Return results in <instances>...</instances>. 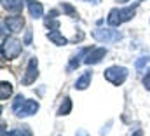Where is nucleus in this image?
Listing matches in <instances>:
<instances>
[{"instance_id": "obj_1", "label": "nucleus", "mask_w": 150, "mask_h": 136, "mask_svg": "<svg viewBox=\"0 0 150 136\" xmlns=\"http://www.w3.org/2000/svg\"><path fill=\"white\" fill-rule=\"evenodd\" d=\"M140 2L142 0H138V2H134L133 5H127V7H113L112 11L108 12V18H107V23L112 26V28H117V26H120L122 23H126V21H131L133 18H134V12H136V7L140 5Z\"/></svg>"}, {"instance_id": "obj_2", "label": "nucleus", "mask_w": 150, "mask_h": 136, "mask_svg": "<svg viewBox=\"0 0 150 136\" xmlns=\"http://www.w3.org/2000/svg\"><path fill=\"white\" fill-rule=\"evenodd\" d=\"M38 106H40L38 101H35V100H26L23 94H18L14 103H12V110H14L16 117H19V119L35 115L38 112Z\"/></svg>"}, {"instance_id": "obj_3", "label": "nucleus", "mask_w": 150, "mask_h": 136, "mask_svg": "<svg viewBox=\"0 0 150 136\" xmlns=\"http://www.w3.org/2000/svg\"><path fill=\"white\" fill-rule=\"evenodd\" d=\"M21 44H23V42L18 40L16 37H7V38H4V42H2V58H4V59H16V58L21 54V49H23Z\"/></svg>"}, {"instance_id": "obj_4", "label": "nucleus", "mask_w": 150, "mask_h": 136, "mask_svg": "<svg viewBox=\"0 0 150 136\" xmlns=\"http://www.w3.org/2000/svg\"><path fill=\"white\" fill-rule=\"evenodd\" d=\"M127 68L126 67H119V65H113V67H108L105 72H103V77L105 80H108L113 86H122L127 79Z\"/></svg>"}, {"instance_id": "obj_5", "label": "nucleus", "mask_w": 150, "mask_h": 136, "mask_svg": "<svg viewBox=\"0 0 150 136\" xmlns=\"http://www.w3.org/2000/svg\"><path fill=\"white\" fill-rule=\"evenodd\" d=\"M93 38L98 42H105V44H112V42H119L124 38V33L113 28H96L93 30Z\"/></svg>"}, {"instance_id": "obj_6", "label": "nucleus", "mask_w": 150, "mask_h": 136, "mask_svg": "<svg viewBox=\"0 0 150 136\" xmlns=\"http://www.w3.org/2000/svg\"><path fill=\"white\" fill-rule=\"evenodd\" d=\"M37 77H38V59L37 58H30L28 67H26V73H25L21 82H23V86H30V84H33L37 80Z\"/></svg>"}, {"instance_id": "obj_7", "label": "nucleus", "mask_w": 150, "mask_h": 136, "mask_svg": "<svg viewBox=\"0 0 150 136\" xmlns=\"http://www.w3.org/2000/svg\"><path fill=\"white\" fill-rule=\"evenodd\" d=\"M107 56V49L105 47H94L87 52V56L84 58V63L86 65H98L101 63V59Z\"/></svg>"}, {"instance_id": "obj_8", "label": "nucleus", "mask_w": 150, "mask_h": 136, "mask_svg": "<svg viewBox=\"0 0 150 136\" xmlns=\"http://www.w3.org/2000/svg\"><path fill=\"white\" fill-rule=\"evenodd\" d=\"M4 25L7 26V30H9V32H12V33H18V32H21V28L25 26V18H23L21 14L9 16V18H5Z\"/></svg>"}, {"instance_id": "obj_9", "label": "nucleus", "mask_w": 150, "mask_h": 136, "mask_svg": "<svg viewBox=\"0 0 150 136\" xmlns=\"http://www.w3.org/2000/svg\"><path fill=\"white\" fill-rule=\"evenodd\" d=\"M26 5H28V11H30V16L33 19H40L44 16V7L38 0H26Z\"/></svg>"}, {"instance_id": "obj_10", "label": "nucleus", "mask_w": 150, "mask_h": 136, "mask_svg": "<svg viewBox=\"0 0 150 136\" xmlns=\"http://www.w3.org/2000/svg\"><path fill=\"white\" fill-rule=\"evenodd\" d=\"M23 4H25V0H2V7L5 11L16 12V14H19L23 11Z\"/></svg>"}, {"instance_id": "obj_11", "label": "nucleus", "mask_w": 150, "mask_h": 136, "mask_svg": "<svg viewBox=\"0 0 150 136\" xmlns=\"http://www.w3.org/2000/svg\"><path fill=\"white\" fill-rule=\"evenodd\" d=\"M91 79H93V72H84V73L77 79V82H75V89H79V91L87 89V87L91 86Z\"/></svg>"}, {"instance_id": "obj_12", "label": "nucleus", "mask_w": 150, "mask_h": 136, "mask_svg": "<svg viewBox=\"0 0 150 136\" xmlns=\"http://www.w3.org/2000/svg\"><path fill=\"white\" fill-rule=\"evenodd\" d=\"M44 25L49 28V30H59V19H58V11H51L45 19H44Z\"/></svg>"}, {"instance_id": "obj_13", "label": "nucleus", "mask_w": 150, "mask_h": 136, "mask_svg": "<svg viewBox=\"0 0 150 136\" xmlns=\"http://www.w3.org/2000/svg\"><path fill=\"white\" fill-rule=\"evenodd\" d=\"M47 38H49L52 44H56V45H67V44H68V40L59 33V30H51V32L47 33Z\"/></svg>"}, {"instance_id": "obj_14", "label": "nucleus", "mask_w": 150, "mask_h": 136, "mask_svg": "<svg viewBox=\"0 0 150 136\" xmlns=\"http://www.w3.org/2000/svg\"><path fill=\"white\" fill-rule=\"evenodd\" d=\"M91 49H87V47H84V49H80V52L77 54V56H74L72 59H70V65H68V70H75V68H79V65H80V58L82 56H87V52H89Z\"/></svg>"}, {"instance_id": "obj_15", "label": "nucleus", "mask_w": 150, "mask_h": 136, "mask_svg": "<svg viewBox=\"0 0 150 136\" xmlns=\"http://www.w3.org/2000/svg\"><path fill=\"white\" fill-rule=\"evenodd\" d=\"M72 106H74V105H72V100H70L68 96H67V98H63V103H61V105H59V108H58V115H59V117L68 115V113L72 112Z\"/></svg>"}, {"instance_id": "obj_16", "label": "nucleus", "mask_w": 150, "mask_h": 136, "mask_svg": "<svg viewBox=\"0 0 150 136\" xmlns=\"http://www.w3.org/2000/svg\"><path fill=\"white\" fill-rule=\"evenodd\" d=\"M11 94H12V86H11V82L2 80V82H0V100H7Z\"/></svg>"}, {"instance_id": "obj_17", "label": "nucleus", "mask_w": 150, "mask_h": 136, "mask_svg": "<svg viewBox=\"0 0 150 136\" xmlns=\"http://www.w3.org/2000/svg\"><path fill=\"white\" fill-rule=\"evenodd\" d=\"M2 136H33L28 127H21V129H12L9 133H2Z\"/></svg>"}, {"instance_id": "obj_18", "label": "nucleus", "mask_w": 150, "mask_h": 136, "mask_svg": "<svg viewBox=\"0 0 150 136\" xmlns=\"http://www.w3.org/2000/svg\"><path fill=\"white\" fill-rule=\"evenodd\" d=\"M61 11L67 16H70V18H75L77 16V9H75L72 4H68V2H61Z\"/></svg>"}, {"instance_id": "obj_19", "label": "nucleus", "mask_w": 150, "mask_h": 136, "mask_svg": "<svg viewBox=\"0 0 150 136\" xmlns=\"http://www.w3.org/2000/svg\"><path fill=\"white\" fill-rule=\"evenodd\" d=\"M147 63H150V56H143V58H140V59H136V63H134V67L138 72H142L143 68L147 67Z\"/></svg>"}, {"instance_id": "obj_20", "label": "nucleus", "mask_w": 150, "mask_h": 136, "mask_svg": "<svg viewBox=\"0 0 150 136\" xmlns=\"http://www.w3.org/2000/svg\"><path fill=\"white\" fill-rule=\"evenodd\" d=\"M143 87L150 91V68L147 70V73H145V77H143Z\"/></svg>"}, {"instance_id": "obj_21", "label": "nucleus", "mask_w": 150, "mask_h": 136, "mask_svg": "<svg viewBox=\"0 0 150 136\" xmlns=\"http://www.w3.org/2000/svg\"><path fill=\"white\" fill-rule=\"evenodd\" d=\"M23 44H26V45L32 44V30H30V28H28L26 33H25V40H23Z\"/></svg>"}, {"instance_id": "obj_22", "label": "nucleus", "mask_w": 150, "mask_h": 136, "mask_svg": "<svg viewBox=\"0 0 150 136\" xmlns=\"http://www.w3.org/2000/svg\"><path fill=\"white\" fill-rule=\"evenodd\" d=\"M131 136H143V129H142V127H138V129H134V131L131 133Z\"/></svg>"}, {"instance_id": "obj_23", "label": "nucleus", "mask_w": 150, "mask_h": 136, "mask_svg": "<svg viewBox=\"0 0 150 136\" xmlns=\"http://www.w3.org/2000/svg\"><path fill=\"white\" fill-rule=\"evenodd\" d=\"M75 136H91V135H89V133H87L86 129H79V131L75 133Z\"/></svg>"}, {"instance_id": "obj_24", "label": "nucleus", "mask_w": 150, "mask_h": 136, "mask_svg": "<svg viewBox=\"0 0 150 136\" xmlns=\"http://www.w3.org/2000/svg\"><path fill=\"white\" fill-rule=\"evenodd\" d=\"M82 2H91V4H100V0H82Z\"/></svg>"}]
</instances>
